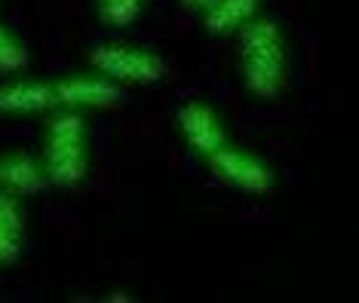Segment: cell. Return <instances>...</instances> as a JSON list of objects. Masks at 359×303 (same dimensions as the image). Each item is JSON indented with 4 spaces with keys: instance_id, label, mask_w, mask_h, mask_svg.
<instances>
[{
    "instance_id": "cell-1",
    "label": "cell",
    "mask_w": 359,
    "mask_h": 303,
    "mask_svg": "<svg viewBox=\"0 0 359 303\" xmlns=\"http://www.w3.org/2000/svg\"><path fill=\"white\" fill-rule=\"evenodd\" d=\"M240 77L261 101H273L289 86V43L280 22L255 15L240 28Z\"/></svg>"
},
{
    "instance_id": "cell-2",
    "label": "cell",
    "mask_w": 359,
    "mask_h": 303,
    "mask_svg": "<svg viewBox=\"0 0 359 303\" xmlns=\"http://www.w3.org/2000/svg\"><path fill=\"white\" fill-rule=\"evenodd\" d=\"M43 169L46 181L62 190L80 187L89 178V129L80 111L53 113L43 132Z\"/></svg>"
},
{
    "instance_id": "cell-3",
    "label": "cell",
    "mask_w": 359,
    "mask_h": 303,
    "mask_svg": "<svg viewBox=\"0 0 359 303\" xmlns=\"http://www.w3.org/2000/svg\"><path fill=\"white\" fill-rule=\"evenodd\" d=\"M89 64L120 86H154L166 80V62L151 46L99 43L89 49Z\"/></svg>"
},
{
    "instance_id": "cell-4",
    "label": "cell",
    "mask_w": 359,
    "mask_h": 303,
    "mask_svg": "<svg viewBox=\"0 0 359 303\" xmlns=\"http://www.w3.org/2000/svg\"><path fill=\"white\" fill-rule=\"evenodd\" d=\"M212 175L224 181L231 190L246 196H271L276 187V171L264 157L236 144H222L212 157H206Z\"/></svg>"
},
{
    "instance_id": "cell-5",
    "label": "cell",
    "mask_w": 359,
    "mask_h": 303,
    "mask_svg": "<svg viewBox=\"0 0 359 303\" xmlns=\"http://www.w3.org/2000/svg\"><path fill=\"white\" fill-rule=\"evenodd\" d=\"M53 89L62 111H108L123 104V86L102 73H74L53 80Z\"/></svg>"
},
{
    "instance_id": "cell-6",
    "label": "cell",
    "mask_w": 359,
    "mask_h": 303,
    "mask_svg": "<svg viewBox=\"0 0 359 303\" xmlns=\"http://www.w3.org/2000/svg\"><path fill=\"white\" fill-rule=\"evenodd\" d=\"M175 129L184 138L187 150L197 153L200 160L212 157L218 147L227 144V129L222 113L209 101H200V98H194V101H187L175 111Z\"/></svg>"
},
{
    "instance_id": "cell-7",
    "label": "cell",
    "mask_w": 359,
    "mask_h": 303,
    "mask_svg": "<svg viewBox=\"0 0 359 303\" xmlns=\"http://www.w3.org/2000/svg\"><path fill=\"white\" fill-rule=\"evenodd\" d=\"M50 111H59L53 80L19 77L10 80V83H0V113L31 117V113H50Z\"/></svg>"
},
{
    "instance_id": "cell-8",
    "label": "cell",
    "mask_w": 359,
    "mask_h": 303,
    "mask_svg": "<svg viewBox=\"0 0 359 303\" xmlns=\"http://www.w3.org/2000/svg\"><path fill=\"white\" fill-rule=\"evenodd\" d=\"M50 184L46 181V169L43 160L34 157L28 150H4L0 153V190L13 193V196H37L43 187Z\"/></svg>"
},
{
    "instance_id": "cell-9",
    "label": "cell",
    "mask_w": 359,
    "mask_h": 303,
    "mask_svg": "<svg viewBox=\"0 0 359 303\" xmlns=\"http://www.w3.org/2000/svg\"><path fill=\"white\" fill-rule=\"evenodd\" d=\"M28 248V211L22 196L0 190V269L15 267Z\"/></svg>"
},
{
    "instance_id": "cell-10",
    "label": "cell",
    "mask_w": 359,
    "mask_h": 303,
    "mask_svg": "<svg viewBox=\"0 0 359 303\" xmlns=\"http://www.w3.org/2000/svg\"><path fill=\"white\" fill-rule=\"evenodd\" d=\"M264 0H215L203 13V28L209 37H231L261 13Z\"/></svg>"
},
{
    "instance_id": "cell-11",
    "label": "cell",
    "mask_w": 359,
    "mask_h": 303,
    "mask_svg": "<svg viewBox=\"0 0 359 303\" xmlns=\"http://www.w3.org/2000/svg\"><path fill=\"white\" fill-rule=\"evenodd\" d=\"M144 6H148V0H95V19H99L104 28L123 31L138 22Z\"/></svg>"
},
{
    "instance_id": "cell-12",
    "label": "cell",
    "mask_w": 359,
    "mask_h": 303,
    "mask_svg": "<svg viewBox=\"0 0 359 303\" xmlns=\"http://www.w3.org/2000/svg\"><path fill=\"white\" fill-rule=\"evenodd\" d=\"M31 64L28 43L6 24H0V73H22Z\"/></svg>"
},
{
    "instance_id": "cell-13",
    "label": "cell",
    "mask_w": 359,
    "mask_h": 303,
    "mask_svg": "<svg viewBox=\"0 0 359 303\" xmlns=\"http://www.w3.org/2000/svg\"><path fill=\"white\" fill-rule=\"evenodd\" d=\"M178 3H182V10H184V13H197V15H203L212 3H215V0H178Z\"/></svg>"
},
{
    "instance_id": "cell-14",
    "label": "cell",
    "mask_w": 359,
    "mask_h": 303,
    "mask_svg": "<svg viewBox=\"0 0 359 303\" xmlns=\"http://www.w3.org/2000/svg\"><path fill=\"white\" fill-rule=\"evenodd\" d=\"M104 300H126V303H133L135 297H129V294H123V291H114V294H108Z\"/></svg>"
}]
</instances>
